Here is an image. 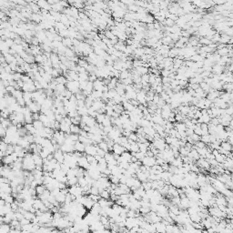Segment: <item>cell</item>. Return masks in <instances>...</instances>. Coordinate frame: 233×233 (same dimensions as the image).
<instances>
[{
    "instance_id": "obj_30",
    "label": "cell",
    "mask_w": 233,
    "mask_h": 233,
    "mask_svg": "<svg viewBox=\"0 0 233 233\" xmlns=\"http://www.w3.org/2000/svg\"><path fill=\"white\" fill-rule=\"evenodd\" d=\"M37 180H33V181H31V184H30V188H32V189H36V188L37 187Z\"/></svg>"
},
{
    "instance_id": "obj_32",
    "label": "cell",
    "mask_w": 233,
    "mask_h": 233,
    "mask_svg": "<svg viewBox=\"0 0 233 233\" xmlns=\"http://www.w3.org/2000/svg\"><path fill=\"white\" fill-rule=\"evenodd\" d=\"M59 4H60L63 7H68V2H67V1H63V0H60V1H59Z\"/></svg>"
},
{
    "instance_id": "obj_5",
    "label": "cell",
    "mask_w": 233,
    "mask_h": 233,
    "mask_svg": "<svg viewBox=\"0 0 233 233\" xmlns=\"http://www.w3.org/2000/svg\"><path fill=\"white\" fill-rule=\"evenodd\" d=\"M1 159H2V163L6 164V165H10L13 162H15L12 155H7V156H5L4 158H1Z\"/></svg>"
},
{
    "instance_id": "obj_19",
    "label": "cell",
    "mask_w": 233,
    "mask_h": 233,
    "mask_svg": "<svg viewBox=\"0 0 233 233\" xmlns=\"http://www.w3.org/2000/svg\"><path fill=\"white\" fill-rule=\"evenodd\" d=\"M79 185L80 186V187H85L86 185H87V180H86V178L85 177H81V178H79Z\"/></svg>"
},
{
    "instance_id": "obj_18",
    "label": "cell",
    "mask_w": 233,
    "mask_h": 233,
    "mask_svg": "<svg viewBox=\"0 0 233 233\" xmlns=\"http://www.w3.org/2000/svg\"><path fill=\"white\" fill-rule=\"evenodd\" d=\"M35 59L36 62L38 64H44V57L42 54H38L37 56H35Z\"/></svg>"
},
{
    "instance_id": "obj_26",
    "label": "cell",
    "mask_w": 233,
    "mask_h": 233,
    "mask_svg": "<svg viewBox=\"0 0 233 233\" xmlns=\"http://www.w3.org/2000/svg\"><path fill=\"white\" fill-rule=\"evenodd\" d=\"M129 138H130V139H132L133 141H137V135L136 134V133H133L131 132V134L129 135Z\"/></svg>"
},
{
    "instance_id": "obj_16",
    "label": "cell",
    "mask_w": 233,
    "mask_h": 233,
    "mask_svg": "<svg viewBox=\"0 0 233 233\" xmlns=\"http://www.w3.org/2000/svg\"><path fill=\"white\" fill-rule=\"evenodd\" d=\"M101 196V198H107V199H109L110 198V192L106 189V190H103L102 192L99 194Z\"/></svg>"
},
{
    "instance_id": "obj_34",
    "label": "cell",
    "mask_w": 233,
    "mask_h": 233,
    "mask_svg": "<svg viewBox=\"0 0 233 233\" xmlns=\"http://www.w3.org/2000/svg\"><path fill=\"white\" fill-rule=\"evenodd\" d=\"M95 159H96L97 160H98V161H99V160H100V159H102V157H101V156H99V155L97 154L96 156H95Z\"/></svg>"
},
{
    "instance_id": "obj_13",
    "label": "cell",
    "mask_w": 233,
    "mask_h": 233,
    "mask_svg": "<svg viewBox=\"0 0 233 233\" xmlns=\"http://www.w3.org/2000/svg\"><path fill=\"white\" fill-rule=\"evenodd\" d=\"M30 18L33 20V21H35V22H40L42 20V18H43V17H42L41 15H39V14L34 13V14L31 15Z\"/></svg>"
},
{
    "instance_id": "obj_8",
    "label": "cell",
    "mask_w": 233,
    "mask_h": 233,
    "mask_svg": "<svg viewBox=\"0 0 233 233\" xmlns=\"http://www.w3.org/2000/svg\"><path fill=\"white\" fill-rule=\"evenodd\" d=\"M121 156L123 157L125 161H128V162H131V158H132V154L129 153L128 150H126L125 152H123L121 154Z\"/></svg>"
},
{
    "instance_id": "obj_10",
    "label": "cell",
    "mask_w": 233,
    "mask_h": 233,
    "mask_svg": "<svg viewBox=\"0 0 233 233\" xmlns=\"http://www.w3.org/2000/svg\"><path fill=\"white\" fill-rule=\"evenodd\" d=\"M46 186L44 185V184H42V185H37V187L36 188V190H37V195H41V194H43L44 192L46 191Z\"/></svg>"
},
{
    "instance_id": "obj_4",
    "label": "cell",
    "mask_w": 233,
    "mask_h": 233,
    "mask_svg": "<svg viewBox=\"0 0 233 233\" xmlns=\"http://www.w3.org/2000/svg\"><path fill=\"white\" fill-rule=\"evenodd\" d=\"M75 151H79V152H85V149H86V145L82 142H80L79 140L76 141L75 143Z\"/></svg>"
},
{
    "instance_id": "obj_6",
    "label": "cell",
    "mask_w": 233,
    "mask_h": 233,
    "mask_svg": "<svg viewBox=\"0 0 233 233\" xmlns=\"http://www.w3.org/2000/svg\"><path fill=\"white\" fill-rule=\"evenodd\" d=\"M11 229V225L7 223H2L0 226V233H9Z\"/></svg>"
},
{
    "instance_id": "obj_12",
    "label": "cell",
    "mask_w": 233,
    "mask_h": 233,
    "mask_svg": "<svg viewBox=\"0 0 233 233\" xmlns=\"http://www.w3.org/2000/svg\"><path fill=\"white\" fill-rule=\"evenodd\" d=\"M98 146L100 148H102L103 150H105L106 152H108V145H107V143L106 141H101V142H99V143L98 144Z\"/></svg>"
},
{
    "instance_id": "obj_7",
    "label": "cell",
    "mask_w": 233,
    "mask_h": 233,
    "mask_svg": "<svg viewBox=\"0 0 233 233\" xmlns=\"http://www.w3.org/2000/svg\"><path fill=\"white\" fill-rule=\"evenodd\" d=\"M66 196H67V195H65V194H63L62 192L60 191L58 194H57V196H56V199H57L60 204H62V203H65Z\"/></svg>"
},
{
    "instance_id": "obj_15",
    "label": "cell",
    "mask_w": 233,
    "mask_h": 233,
    "mask_svg": "<svg viewBox=\"0 0 233 233\" xmlns=\"http://www.w3.org/2000/svg\"><path fill=\"white\" fill-rule=\"evenodd\" d=\"M109 178V180L111 181V183H115V184H117V185H118L120 183V180H119V178L117 176H115V175H110V176L108 177Z\"/></svg>"
},
{
    "instance_id": "obj_11",
    "label": "cell",
    "mask_w": 233,
    "mask_h": 233,
    "mask_svg": "<svg viewBox=\"0 0 233 233\" xmlns=\"http://www.w3.org/2000/svg\"><path fill=\"white\" fill-rule=\"evenodd\" d=\"M33 125H34V127L36 128V129H43L44 127V123L41 121V120H34V122H33Z\"/></svg>"
},
{
    "instance_id": "obj_24",
    "label": "cell",
    "mask_w": 233,
    "mask_h": 233,
    "mask_svg": "<svg viewBox=\"0 0 233 233\" xmlns=\"http://www.w3.org/2000/svg\"><path fill=\"white\" fill-rule=\"evenodd\" d=\"M19 224H20V221L18 220H13L10 223L11 227H13V228H15V227L18 226Z\"/></svg>"
},
{
    "instance_id": "obj_31",
    "label": "cell",
    "mask_w": 233,
    "mask_h": 233,
    "mask_svg": "<svg viewBox=\"0 0 233 233\" xmlns=\"http://www.w3.org/2000/svg\"><path fill=\"white\" fill-rule=\"evenodd\" d=\"M39 116L40 114H38V112H37V113H33V119L34 120H38L39 119Z\"/></svg>"
},
{
    "instance_id": "obj_17",
    "label": "cell",
    "mask_w": 233,
    "mask_h": 233,
    "mask_svg": "<svg viewBox=\"0 0 233 233\" xmlns=\"http://www.w3.org/2000/svg\"><path fill=\"white\" fill-rule=\"evenodd\" d=\"M36 216H37V215H36L35 213H32L31 211H26L24 213V217H25V218L28 219V220H32L33 219L35 218Z\"/></svg>"
},
{
    "instance_id": "obj_25",
    "label": "cell",
    "mask_w": 233,
    "mask_h": 233,
    "mask_svg": "<svg viewBox=\"0 0 233 233\" xmlns=\"http://www.w3.org/2000/svg\"><path fill=\"white\" fill-rule=\"evenodd\" d=\"M29 223H31V220H28V219H26L24 218L23 220H20V224L23 226V225H26V224H29Z\"/></svg>"
},
{
    "instance_id": "obj_2",
    "label": "cell",
    "mask_w": 233,
    "mask_h": 233,
    "mask_svg": "<svg viewBox=\"0 0 233 233\" xmlns=\"http://www.w3.org/2000/svg\"><path fill=\"white\" fill-rule=\"evenodd\" d=\"M127 149L126 148H125L124 146H122V145H120V144H118V143H115L113 146V152L116 153V154L118 155H121L123 152H125Z\"/></svg>"
},
{
    "instance_id": "obj_28",
    "label": "cell",
    "mask_w": 233,
    "mask_h": 233,
    "mask_svg": "<svg viewBox=\"0 0 233 233\" xmlns=\"http://www.w3.org/2000/svg\"><path fill=\"white\" fill-rule=\"evenodd\" d=\"M112 129H113V126H112V125H111V126H107V127H104V129H103V130H104V132H105V133H107V134H108V133L110 132V131H111Z\"/></svg>"
},
{
    "instance_id": "obj_29",
    "label": "cell",
    "mask_w": 233,
    "mask_h": 233,
    "mask_svg": "<svg viewBox=\"0 0 233 233\" xmlns=\"http://www.w3.org/2000/svg\"><path fill=\"white\" fill-rule=\"evenodd\" d=\"M87 159L89 163H92V162H93L96 159H95V156H92V155H87Z\"/></svg>"
},
{
    "instance_id": "obj_20",
    "label": "cell",
    "mask_w": 233,
    "mask_h": 233,
    "mask_svg": "<svg viewBox=\"0 0 233 233\" xmlns=\"http://www.w3.org/2000/svg\"><path fill=\"white\" fill-rule=\"evenodd\" d=\"M106 118V114H98L96 117V120L98 123H102Z\"/></svg>"
},
{
    "instance_id": "obj_22",
    "label": "cell",
    "mask_w": 233,
    "mask_h": 233,
    "mask_svg": "<svg viewBox=\"0 0 233 233\" xmlns=\"http://www.w3.org/2000/svg\"><path fill=\"white\" fill-rule=\"evenodd\" d=\"M0 135H1V137H5L7 136V129H5L2 126L0 128Z\"/></svg>"
},
{
    "instance_id": "obj_1",
    "label": "cell",
    "mask_w": 233,
    "mask_h": 233,
    "mask_svg": "<svg viewBox=\"0 0 233 233\" xmlns=\"http://www.w3.org/2000/svg\"><path fill=\"white\" fill-rule=\"evenodd\" d=\"M98 145H93V144H91V145H87V146H86L85 152L87 153V155L96 156L97 151H98Z\"/></svg>"
},
{
    "instance_id": "obj_21",
    "label": "cell",
    "mask_w": 233,
    "mask_h": 233,
    "mask_svg": "<svg viewBox=\"0 0 233 233\" xmlns=\"http://www.w3.org/2000/svg\"><path fill=\"white\" fill-rule=\"evenodd\" d=\"M7 148H8V144L6 143L5 141H1V144H0V149H1V151H4V152H6L7 149Z\"/></svg>"
},
{
    "instance_id": "obj_3",
    "label": "cell",
    "mask_w": 233,
    "mask_h": 233,
    "mask_svg": "<svg viewBox=\"0 0 233 233\" xmlns=\"http://www.w3.org/2000/svg\"><path fill=\"white\" fill-rule=\"evenodd\" d=\"M70 123H68L67 121H65L63 118V120L60 122V130L61 131H64L65 133H68L70 134L71 131H70Z\"/></svg>"
},
{
    "instance_id": "obj_9",
    "label": "cell",
    "mask_w": 233,
    "mask_h": 233,
    "mask_svg": "<svg viewBox=\"0 0 233 233\" xmlns=\"http://www.w3.org/2000/svg\"><path fill=\"white\" fill-rule=\"evenodd\" d=\"M80 128L79 127V125H74L71 124L70 125V131L73 134H79V131H80Z\"/></svg>"
},
{
    "instance_id": "obj_33",
    "label": "cell",
    "mask_w": 233,
    "mask_h": 233,
    "mask_svg": "<svg viewBox=\"0 0 233 233\" xmlns=\"http://www.w3.org/2000/svg\"><path fill=\"white\" fill-rule=\"evenodd\" d=\"M54 159V153H50V154L48 156V160H51V159Z\"/></svg>"
},
{
    "instance_id": "obj_14",
    "label": "cell",
    "mask_w": 233,
    "mask_h": 233,
    "mask_svg": "<svg viewBox=\"0 0 233 233\" xmlns=\"http://www.w3.org/2000/svg\"><path fill=\"white\" fill-rule=\"evenodd\" d=\"M56 81L57 82V84H64V85H66V84L68 83V79H66L65 76H57V79H56Z\"/></svg>"
},
{
    "instance_id": "obj_27",
    "label": "cell",
    "mask_w": 233,
    "mask_h": 233,
    "mask_svg": "<svg viewBox=\"0 0 233 233\" xmlns=\"http://www.w3.org/2000/svg\"><path fill=\"white\" fill-rule=\"evenodd\" d=\"M76 105H77V107H85V100H83V99H79V100L76 101Z\"/></svg>"
},
{
    "instance_id": "obj_23",
    "label": "cell",
    "mask_w": 233,
    "mask_h": 233,
    "mask_svg": "<svg viewBox=\"0 0 233 233\" xmlns=\"http://www.w3.org/2000/svg\"><path fill=\"white\" fill-rule=\"evenodd\" d=\"M106 151L105 150H103L102 148H100L99 147H98V151H97V154L98 155H99V156H101L102 158H104L105 157V155H106Z\"/></svg>"
}]
</instances>
